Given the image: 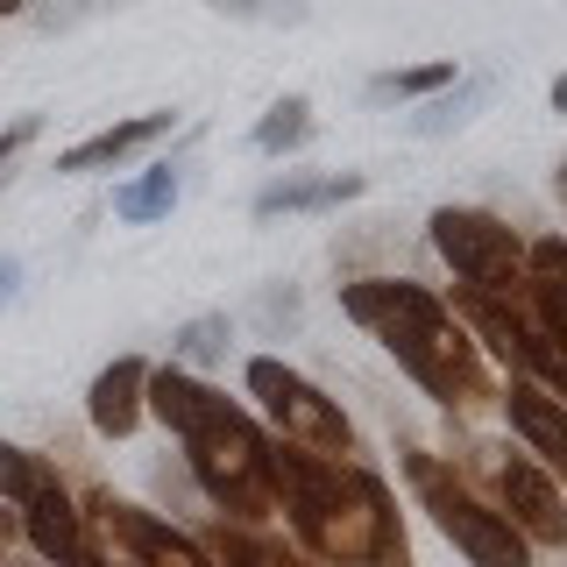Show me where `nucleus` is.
<instances>
[{
	"mask_svg": "<svg viewBox=\"0 0 567 567\" xmlns=\"http://www.w3.org/2000/svg\"><path fill=\"white\" fill-rule=\"evenodd\" d=\"M270 483H277V511L291 518V539L319 567H412L398 496L354 454H312L277 440Z\"/></svg>",
	"mask_w": 567,
	"mask_h": 567,
	"instance_id": "nucleus-1",
	"label": "nucleus"
},
{
	"mask_svg": "<svg viewBox=\"0 0 567 567\" xmlns=\"http://www.w3.org/2000/svg\"><path fill=\"white\" fill-rule=\"evenodd\" d=\"M341 312L377 333L433 404H447V412L496 404V377L483 362V341H475L468 319L440 291H425L412 277H354V284H341Z\"/></svg>",
	"mask_w": 567,
	"mask_h": 567,
	"instance_id": "nucleus-2",
	"label": "nucleus"
},
{
	"mask_svg": "<svg viewBox=\"0 0 567 567\" xmlns=\"http://www.w3.org/2000/svg\"><path fill=\"white\" fill-rule=\"evenodd\" d=\"M150 419H164L185 447L192 483L206 489V504H220V518H270L277 511V483H270V447L256 419L235 398H220L213 383H199L185 362L150 369Z\"/></svg>",
	"mask_w": 567,
	"mask_h": 567,
	"instance_id": "nucleus-3",
	"label": "nucleus"
},
{
	"mask_svg": "<svg viewBox=\"0 0 567 567\" xmlns=\"http://www.w3.org/2000/svg\"><path fill=\"white\" fill-rule=\"evenodd\" d=\"M404 475H412L419 504L433 511V525L461 546V560H468V567H532L525 532L511 525L489 496H475V483L454 468V461H440V454H425V447H404Z\"/></svg>",
	"mask_w": 567,
	"mask_h": 567,
	"instance_id": "nucleus-4",
	"label": "nucleus"
},
{
	"mask_svg": "<svg viewBox=\"0 0 567 567\" xmlns=\"http://www.w3.org/2000/svg\"><path fill=\"white\" fill-rule=\"evenodd\" d=\"M454 312L468 319V333L511 369V377H525V383L567 398V341H554V327L525 306V291L496 298V291H468V284H454Z\"/></svg>",
	"mask_w": 567,
	"mask_h": 567,
	"instance_id": "nucleus-5",
	"label": "nucleus"
},
{
	"mask_svg": "<svg viewBox=\"0 0 567 567\" xmlns=\"http://www.w3.org/2000/svg\"><path fill=\"white\" fill-rule=\"evenodd\" d=\"M461 475H483L496 511L525 532V546L567 554V496L554 483V468H539L532 454H511V447H461Z\"/></svg>",
	"mask_w": 567,
	"mask_h": 567,
	"instance_id": "nucleus-6",
	"label": "nucleus"
},
{
	"mask_svg": "<svg viewBox=\"0 0 567 567\" xmlns=\"http://www.w3.org/2000/svg\"><path fill=\"white\" fill-rule=\"evenodd\" d=\"M433 248L440 262L468 284V291H525V235L511 220H496V213H475V206H440L433 213Z\"/></svg>",
	"mask_w": 567,
	"mask_h": 567,
	"instance_id": "nucleus-7",
	"label": "nucleus"
},
{
	"mask_svg": "<svg viewBox=\"0 0 567 567\" xmlns=\"http://www.w3.org/2000/svg\"><path fill=\"white\" fill-rule=\"evenodd\" d=\"M248 398L262 404V419H270L277 440H291V447L354 454V425H348V412H341V404H333L319 383L298 377V369H284L277 354H256V362H248Z\"/></svg>",
	"mask_w": 567,
	"mask_h": 567,
	"instance_id": "nucleus-8",
	"label": "nucleus"
},
{
	"mask_svg": "<svg viewBox=\"0 0 567 567\" xmlns=\"http://www.w3.org/2000/svg\"><path fill=\"white\" fill-rule=\"evenodd\" d=\"M85 518L106 532L114 554H128L142 567H213L199 532H177L171 518H156V511H142V504H128V496H114V489L85 496Z\"/></svg>",
	"mask_w": 567,
	"mask_h": 567,
	"instance_id": "nucleus-9",
	"label": "nucleus"
},
{
	"mask_svg": "<svg viewBox=\"0 0 567 567\" xmlns=\"http://www.w3.org/2000/svg\"><path fill=\"white\" fill-rule=\"evenodd\" d=\"M22 539H29L50 567H71L85 546H93V518H85V504H79L64 483H50V489H35L29 504H22Z\"/></svg>",
	"mask_w": 567,
	"mask_h": 567,
	"instance_id": "nucleus-10",
	"label": "nucleus"
},
{
	"mask_svg": "<svg viewBox=\"0 0 567 567\" xmlns=\"http://www.w3.org/2000/svg\"><path fill=\"white\" fill-rule=\"evenodd\" d=\"M496 404H504L511 433H518L554 475H567V398H554V390H539L525 377H511L504 390H496Z\"/></svg>",
	"mask_w": 567,
	"mask_h": 567,
	"instance_id": "nucleus-11",
	"label": "nucleus"
},
{
	"mask_svg": "<svg viewBox=\"0 0 567 567\" xmlns=\"http://www.w3.org/2000/svg\"><path fill=\"white\" fill-rule=\"evenodd\" d=\"M142 412H150V362L142 354H114L93 377V390H85V419H93L100 440H128Z\"/></svg>",
	"mask_w": 567,
	"mask_h": 567,
	"instance_id": "nucleus-12",
	"label": "nucleus"
},
{
	"mask_svg": "<svg viewBox=\"0 0 567 567\" xmlns=\"http://www.w3.org/2000/svg\"><path fill=\"white\" fill-rule=\"evenodd\" d=\"M199 539H206L213 567H319L298 539H284V532L256 525V518H213Z\"/></svg>",
	"mask_w": 567,
	"mask_h": 567,
	"instance_id": "nucleus-13",
	"label": "nucleus"
},
{
	"mask_svg": "<svg viewBox=\"0 0 567 567\" xmlns=\"http://www.w3.org/2000/svg\"><path fill=\"white\" fill-rule=\"evenodd\" d=\"M171 128H177V114H135V121H114V128H100V135L71 142V150L58 156V171H64V177L114 171V164H128V156H142L150 142H164Z\"/></svg>",
	"mask_w": 567,
	"mask_h": 567,
	"instance_id": "nucleus-14",
	"label": "nucleus"
},
{
	"mask_svg": "<svg viewBox=\"0 0 567 567\" xmlns=\"http://www.w3.org/2000/svg\"><path fill=\"white\" fill-rule=\"evenodd\" d=\"M369 177L362 171H319V177H277V185L256 192V213L262 220H277V213H333L348 199H362Z\"/></svg>",
	"mask_w": 567,
	"mask_h": 567,
	"instance_id": "nucleus-15",
	"label": "nucleus"
},
{
	"mask_svg": "<svg viewBox=\"0 0 567 567\" xmlns=\"http://www.w3.org/2000/svg\"><path fill=\"white\" fill-rule=\"evenodd\" d=\"M525 306L567 341V235H539L525 248Z\"/></svg>",
	"mask_w": 567,
	"mask_h": 567,
	"instance_id": "nucleus-16",
	"label": "nucleus"
},
{
	"mask_svg": "<svg viewBox=\"0 0 567 567\" xmlns=\"http://www.w3.org/2000/svg\"><path fill=\"white\" fill-rule=\"evenodd\" d=\"M177 192H185V177H177V164H150L135 177V185H121L114 192V213L128 227H142V220H156V213H171L177 206Z\"/></svg>",
	"mask_w": 567,
	"mask_h": 567,
	"instance_id": "nucleus-17",
	"label": "nucleus"
},
{
	"mask_svg": "<svg viewBox=\"0 0 567 567\" xmlns=\"http://www.w3.org/2000/svg\"><path fill=\"white\" fill-rule=\"evenodd\" d=\"M248 142H256L262 156H291V150H306V142H312V106L298 100V93H284L270 114L256 121V135H248Z\"/></svg>",
	"mask_w": 567,
	"mask_h": 567,
	"instance_id": "nucleus-18",
	"label": "nucleus"
},
{
	"mask_svg": "<svg viewBox=\"0 0 567 567\" xmlns=\"http://www.w3.org/2000/svg\"><path fill=\"white\" fill-rule=\"evenodd\" d=\"M58 483V468H50L43 454H29V447H14V440H0V504H14L22 511L35 489H50Z\"/></svg>",
	"mask_w": 567,
	"mask_h": 567,
	"instance_id": "nucleus-19",
	"label": "nucleus"
},
{
	"mask_svg": "<svg viewBox=\"0 0 567 567\" xmlns=\"http://www.w3.org/2000/svg\"><path fill=\"white\" fill-rule=\"evenodd\" d=\"M227 341H235V327H227V312H199V319H185V327L171 333V362H192V369H206V362H220Z\"/></svg>",
	"mask_w": 567,
	"mask_h": 567,
	"instance_id": "nucleus-20",
	"label": "nucleus"
},
{
	"mask_svg": "<svg viewBox=\"0 0 567 567\" xmlns=\"http://www.w3.org/2000/svg\"><path fill=\"white\" fill-rule=\"evenodd\" d=\"M440 85H454V64H404V71H377L369 79V100H419V93H440Z\"/></svg>",
	"mask_w": 567,
	"mask_h": 567,
	"instance_id": "nucleus-21",
	"label": "nucleus"
},
{
	"mask_svg": "<svg viewBox=\"0 0 567 567\" xmlns=\"http://www.w3.org/2000/svg\"><path fill=\"white\" fill-rule=\"evenodd\" d=\"M483 100H489V79H468V85H454L447 100H433L425 114H412V135H447V128H461V121H468Z\"/></svg>",
	"mask_w": 567,
	"mask_h": 567,
	"instance_id": "nucleus-22",
	"label": "nucleus"
},
{
	"mask_svg": "<svg viewBox=\"0 0 567 567\" xmlns=\"http://www.w3.org/2000/svg\"><path fill=\"white\" fill-rule=\"evenodd\" d=\"M220 14H241V22H298L306 0H213Z\"/></svg>",
	"mask_w": 567,
	"mask_h": 567,
	"instance_id": "nucleus-23",
	"label": "nucleus"
},
{
	"mask_svg": "<svg viewBox=\"0 0 567 567\" xmlns=\"http://www.w3.org/2000/svg\"><path fill=\"white\" fill-rule=\"evenodd\" d=\"M35 135H43V114H22V121H14L8 135H0V185H8V177H14V156H22Z\"/></svg>",
	"mask_w": 567,
	"mask_h": 567,
	"instance_id": "nucleus-24",
	"label": "nucleus"
},
{
	"mask_svg": "<svg viewBox=\"0 0 567 567\" xmlns=\"http://www.w3.org/2000/svg\"><path fill=\"white\" fill-rule=\"evenodd\" d=\"M256 312H262V327H270V333L277 327H298V291H262Z\"/></svg>",
	"mask_w": 567,
	"mask_h": 567,
	"instance_id": "nucleus-25",
	"label": "nucleus"
},
{
	"mask_svg": "<svg viewBox=\"0 0 567 567\" xmlns=\"http://www.w3.org/2000/svg\"><path fill=\"white\" fill-rule=\"evenodd\" d=\"M14 284H22V262H8V256H0V306L14 298Z\"/></svg>",
	"mask_w": 567,
	"mask_h": 567,
	"instance_id": "nucleus-26",
	"label": "nucleus"
},
{
	"mask_svg": "<svg viewBox=\"0 0 567 567\" xmlns=\"http://www.w3.org/2000/svg\"><path fill=\"white\" fill-rule=\"evenodd\" d=\"M554 106H560V114H567V71H560V79H554Z\"/></svg>",
	"mask_w": 567,
	"mask_h": 567,
	"instance_id": "nucleus-27",
	"label": "nucleus"
},
{
	"mask_svg": "<svg viewBox=\"0 0 567 567\" xmlns=\"http://www.w3.org/2000/svg\"><path fill=\"white\" fill-rule=\"evenodd\" d=\"M554 192H560V206H567V164H560V171H554Z\"/></svg>",
	"mask_w": 567,
	"mask_h": 567,
	"instance_id": "nucleus-28",
	"label": "nucleus"
},
{
	"mask_svg": "<svg viewBox=\"0 0 567 567\" xmlns=\"http://www.w3.org/2000/svg\"><path fill=\"white\" fill-rule=\"evenodd\" d=\"M8 539H14V518H0V554H8Z\"/></svg>",
	"mask_w": 567,
	"mask_h": 567,
	"instance_id": "nucleus-29",
	"label": "nucleus"
},
{
	"mask_svg": "<svg viewBox=\"0 0 567 567\" xmlns=\"http://www.w3.org/2000/svg\"><path fill=\"white\" fill-rule=\"evenodd\" d=\"M106 554H114V546H106ZM114 567H142V560H128V554H114Z\"/></svg>",
	"mask_w": 567,
	"mask_h": 567,
	"instance_id": "nucleus-30",
	"label": "nucleus"
},
{
	"mask_svg": "<svg viewBox=\"0 0 567 567\" xmlns=\"http://www.w3.org/2000/svg\"><path fill=\"white\" fill-rule=\"evenodd\" d=\"M554 567H567V554H560V560H554Z\"/></svg>",
	"mask_w": 567,
	"mask_h": 567,
	"instance_id": "nucleus-31",
	"label": "nucleus"
}]
</instances>
